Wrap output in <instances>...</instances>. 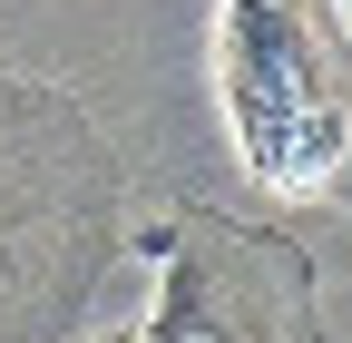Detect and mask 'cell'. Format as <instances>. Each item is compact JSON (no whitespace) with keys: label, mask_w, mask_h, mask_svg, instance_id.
<instances>
[{"label":"cell","mask_w":352,"mask_h":343,"mask_svg":"<svg viewBox=\"0 0 352 343\" xmlns=\"http://www.w3.org/2000/svg\"><path fill=\"white\" fill-rule=\"evenodd\" d=\"M215 98L235 157L274 196H323L342 177V0H226Z\"/></svg>","instance_id":"1"},{"label":"cell","mask_w":352,"mask_h":343,"mask_svg":"<svg viewBox=\"0 0 352 343\" xmlns=\"http://www.w3.org/2000/svg\"><path fill=\"white\" fill-rule=\"evenodd\" d=\"M147 245H157V314L138 343H323L314 265L284 236L176 206Z\"/></svg>","instance_id":"2"},{"label":"cell","mask_w":352,"mask_h":343,"mask_svg":"<svg viewBox=\"0 0 352 343\" xmlns=\"http://www.w3.org/2000/svg\"><path fill=\"white\" fill-rule=\"evenodd\" d=\"M69 127V108L50 98V89H10L0 98V314H30V304H69L78 294V275H50L39 265V226H108V167H78V177H50V187H10L20 167L39 157Z\"/></svg>","instance_id":"3"}]
</instances>
